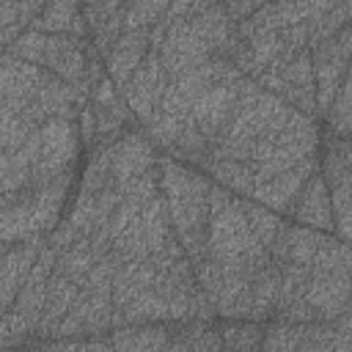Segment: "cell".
Segmentation results:
<instances>
[{
	"instance_id": "cell-1",
	"label": "cell",
	"mask_w": 352,
	"mask_h": 352,
	"mask_svg": "<svg viewBox=\"0 0 352 352\" xmlns=\"http://www.w3.org/2000/svg\"><path fill=\"white\" fill-rule=\"evenodd\" d=\"M212 184L214 182L201 168L184 165L168 154H157V187L168 206L179 245L192 264L206 256Z\"/></svg>"
},
{
	"instance_id": "cell-2",
	"label": "cell",
	"mask_w": 352,
	"mask_h": 352,
	"mask_svg": "<svg viewBox=\"0 0 352 352\" xmlns=\"http://www.w3.org/2000/svg\"><path fill=\"white\" fill-rule=\"evenodd\" d=\"M289 113H292V107L280 96L264 91L253 77H242L231 121H228L220 143L214 146L212 157L245 160L250 165L261 162L267 157L275 135L286 124Z\"/></svg>"
},
{
	"instance_id": "cell-3",
	"label": "cell",
	"mask_w": 352,
	"mask_h": 352,
	"mask_svg": "<svg viewBox=\"0 0 352 352\" xmlns=\"http://www.w3.org/2000/svg\"><path fill=\"white\" fill-rule=\"evenodd\" d=\"M206 256L217 261L223 270L256 272L267 258V248L250 231L239 195L226 190L223 184H212L209 192V228H206Z\"/></svg>"
},
{
	"instance_id": "cell-4",
	"label": "cell",
	"mask_w": 352,
	"mask_h": 352,
	"mask_svg": "<svg viewBox=\"0 0 352 352\" xmlns=\"http://www.w3.org/2000/svg\"><path fill=\"white\" fill-rule=\"evenodd\" d=\"M116 267H118V261L107 250L94 264L88 278L82 280L72 308L66 311V316L58 322V327L52 330V336L47 341L110 333V327H113V275H116Z\"/></svg>"
},
{
	"instance_id": "cell-5",
	"label": "cell",
	"mask_w": 352,
	"mask_h": 352,
	"mask_svg": "<svg viewBox=\"0 0 352 352\" xmlns=\"http://www.w3.org/2000/svg\"><path fill=\"white\" fill-rule=\"evenodd\" d=\"M261 349H311V352H352L349 311L330 322H264Z\"/></svg>"
},
{
	"instance_id": "cell-6",
	"label": "cell",
	"mask_w": 352,
	"mask_h": 352,
	"mask_svg": "<svg viewBox=\"0 0 352 352\" xmlns=\"http://www.w3.org/2000/svg\"><path fill=\"white\" fill-rule=\"evenodd\" d=\"M52 264H55V248H50L44 242L28 278H25V283L16 292V300L11 302V308L0 319V346L28 344L30 336L36 333V324H38V316L44 308L47 280L52 275Z\"/></svg>"
},
{
	"instance_id": "cell-7",
	"label": "cell",
	"mask_w": 352,
	"mask_h": 352,
	"mask_svg": "<svg viewBox=\"0 0 352 352\" xmlns=\"http://www.w3.org/2000/svg\"><path fill=\"white\" fill-rule=\"evenodd\" d=\"M80 154H82V140L77 129V116L47 118L38 126V154L28 187L47 184L63 173H77Z\"/></svg>"
},
{
	"instance_id": "cell-8",
	"label": "cell",
	"mask_w": 352,
	"mask_h": 352,
	"mask_svg": "<svg viewBox=\"0 0 352 352\" xmlns=\"http://www.w3.org/2000/svg\"><path fill=\"white\" fill-rule=\"evenodd\" d=\"M319 173L330 192L333 234L349 242V204H352V143L322 126L319 132Z\"/></svg>"
},
{
	"instance_id": "cell-9",
	"label": "cell",
	"mask_w": 352,
	"mask_h": 352,
	"mask_svg": "<svg viewBox=\"0 0 352 352\" xmlns=\"http://www.w3.org/2000/svg\"><path fill=\"white\" fill-rule=\"evenodd\" d=\"M319 132H322V121L316 116L300 113L292 107L286 124L280 126V132L275 135L267 157L261 162L253 165V182L270 179L297 162H302L305 157L319 151Z\"/></svg>"
},
{
	"instance_id": "cell-10",
	"label": "cell",
	"mask_w": 352,
	"mask_h": 352,
	"mask_svg": "<svg viewBox=\"0 0 352 352\" xmlns=\"http://www.w3.org/2000/svg\"><path fill=\"white\" fill-rule=\"evenodd\" d=\"M264 91L280 96L289 107L316 116V94H314V66H311V50H300L292 58H283L272 63L270 69L258 72L253 77Z\"/></svg>"
},
{
	"instance_id": "cell-11",
	"label": "cell",
	"mask_w": 352,
	"mask_h": 352,
	"mask_svg": "<svg viewBox=\"0 0 352 352\" xmlns=\"http://www.w3.org/2000/svg\"><path fill=\"white\" fill-rule=\"evenodd\" d=\"M228 77H242V72L231 63V60H223V58H209L206 63L179 74V77H170L165 91H162V102H160V113L165 116H173V118H184V113L190 110V104L214 82L220 80H228Z\"/></svg>"
},
{
	"instance_id": "cell-12",
	"label": "cell",
	"mask_w": 352,
	"mask_h": 352,
	"mask_svg": "<svg viewBox=\"0 0 352 352\" xmlns=\"http://www.w3.org/2000/svg\"><path fill=\"white\" fill-rule=\"evenodd\" d=\"M239 82H242V77H228V80L209 85L184 113V121L212 143V151L220 143V138L231 121V113H234V104L239 96Z\"/></svg>"
},
{
	"instance_id": "cell-13",
	"label": "cell",
	"mask_w": 352,
	"mask_h": 352,
	"mask_svg": "<svg viewBox=\"0 0 352 352\" xmlns=\"http://www.w3.org/2000/svg\"><path fill=\"white\" fill-rule=\"evenodd\" d=\"M311 66H314L316 118L322 121L341 77L349 72V25L341 28L336 36L311 47Z\"/></svg>"
},
{
	"instance_id": "cell-14",
	"label": "cell",
	"mask_w": 352,
	"mask_h": 352,
	"mask_svg": "<svg viewBox=\"0 0 352 352\" xmlns=\"http://www.w3.org/2000/svg\"><path fill=\"white\" fill-rule=\"evenodd\" d=\"M165 85H168V74L160 63V52L148 47L140 66L132 72V77L121 88V96H124L129 113L138 118V124L143 129L160 116V102H162Z\"/></svg>"
},
{
	"instance_id": "cell-15",
	"label": "cell",
	"mask_w": 352,
	"mask_h": 352,
	"mask_svg": "<svg viewBox=\"0 0 352 352\" xmlns=\"http://www.w3.org/2000/svg\"><path fill=\"white\" fill-rule=\"evenodd\" d=\"M157 168L154 143L143 129L129 126L110 143V182L124 192L135 179Z\"/></svg>"
},
{
	"instance_id": "cell-16",
	"label": "cell",
	"mask_w": 352,
	"mask_h": 352,
	"mask_svg": "<svg viewBox=\"0 0 352 352\" xmlns=\"http://www.w3.org/2000/svg\"><path fill=\"white\" fill-rule=\"evenodd\" d=\"M316 168H319V151L311 154V157H305L302 162H297V165H292V168H286V170L270 176V179L253 182V190H250V195H245V198H253V201H258L261 206H267V209H272V212H278L280 217L289 220V212H292V206H294V201H297L302 184L308 182V176H311Z\"/></svg>"
},
{
	"instance_id": "cell-17",
	"label": "cell",
	"mask_w": 352,
	"mask_h": 352,
	"mask_svg": "<svg viewBox=\"0 0 352 352\" xmlns=\"http://www.w3.org/2000/svg\"><path fill=\"white\" fill-rule=\"evenodd\" d=\"M44 239L38 217H36V198L30 187L3 192L0 201V250H8L14 245Z\"/></svg>"
},
{
	"instance_id": "cell-18",
	"label": "cell",
	"mask_w": 352,
	"mask_h": 352,
	"mask_svg": "<svg viewBox=\"0 0 352 352\" xmlns=\"http://www.w3.org/2000/svg\"><path fill=\"white\" fill-rule=\"evenodd\" d=\"M82 16L88 25L91 44H94L96 55L104 60L116 44V38L124 33L126 0H82Z\"/></svg>"
},
{
	"instance_id": "cell-19",
	"label": "cell",
	"mask_w": 352,
	"mask_h": 352,
	"mask_svg": "<svg viewBox=\"0 0 352 352\" xmlns=\"http://www.w3.org/2000/svg\"><path fill=\"white\" fill-rule=\"evenodd\" d=\"M41 74H44L41 66L3 52V58H0V102L25 110L38 91Z\"/></svg>"
},
{
	"instance_id": "cell-20",
	"label": "cell",
	"mask_w": 352,
	"mask_h": 352,
	"mask_svg": "<svg viewBox=\"0 0 352 352\" xmlns=\"http://www.w3.org/2000/svg\"><path fill=\"white\" fill-rule=\"evenodd\" d=\"M324 239V231H316V228H308L302 223H294V220H286L280 226V231L275 234V239L270 242L267 253L270 258L275 261H292V264H305L311 267L319 245Z\"/></svg>"
},
{
	"instance_id": "cell-21",
	"label": "cell",
	"mask_w": 352,
	"mask_h": 352,
	"mask_svg": "<svg viewBox=\"0 0 352 352\" xmlns=\"http://www.w3.org/2000/svg\"><path fill=\"white\" fill-rule=\"evenodd\" d=\"M289 220L294 223H302L308 228H316V231H324V234H333V209H330V192H327V184L319 173V168L308 176V182L302 184L292 212H289Z\"/></svg>"
},
{
	"instance_id": "cell-22",
	"label": "cell",
	"mask_w": 352,
	"mask_h": 352,
	"mask_svg": "<svg viewBox=\"0 0 352 352\" xmlns=\"http://www.w3.org/2000/svg\"><path fill=\"white\" fill-rule=\"evenodd\" d=\"M44 239H30L22 245H14L8 250H0V319L16 300L19 286L25 283Z\"/></svg>"
},
{
	"instance_id": "cell-23",
	"label": "cell",
	"mask_w": 352,
	"mask_h": 352,
	"mask_svg": "<svg viewBox=\"0 0 352 352\" xmlns=\"http://www.w3.org/2000/svg\"><path fill=\"white\" fill-rule=\"evenodd\" d=\"M77 292H80V286L74 283V280H69L66 275H60V272H55L52 270V275H50V280H47V292H44V308H41V316H38V324H36V333L30 336V346H41L50 336H52V330L58 327V322L66 316V311L72 308V302H74V297H77Z\"/></svg>"
},
{
	"instance_id": "cell-24",
	"label": "cell",
	"mask_w": 352,
	"mask_h": 352,
	"mask_svg": "<svg viewBox=\"0 0 352 352\" xmlns=\"http://www.w3.org/2000/svg\"><path fill=\"white\" fill-rule=\"evenodd\" d=\"M146 52H148V28H124V33L116 38L113 50L104 58V74L118 85V91L140 66Z\"/></svg>"
},
{
	"instance_id": "cell-25",
	"label": "cell",
	"mask_w": 352,
	"mask_h": 352,
	"mask_svg": "<svg viewBox=\"0 0 352 352\" xmlns=\"http://www.w3.org/2000/svg\"><path fill=\"white\" fill-rule=\"evenodd\" d=\"M30 28L41 33H69L77 38H91L82 16V0H47Z\"/></svg>"
},
{
	"instance_id": "cell-26",
	"label": "cell",
	"mask_w": 352,
	"mask_h": 352,
	"mask_svg": "<svg viewBox=\"0 0 352 352\" xmlns=\"http://www.w3.org/2000/svg\"><path fill=\"white\" fill-rule=\"evenodd\" d=\"M36 154H38V126L28 135L22 146L0 154V192H14L30 184Z\"/></svg>"
},
{
	"instance_id": "cell-27",
	"label": "cell",
	"mask_w": 352,
	"mask_h": 352,
	"mask_svg": "<svg viewBox=\"0 0 352 352\" xmlns=\"http://www.w3.org/2000/svg\"><path fill=\"white\" fill-rule=\"evenodd\" d=\"M280 294V264L275 258H267L250 280V319L253 322H270L278 305Z\"/></svg>"
},
{
	"instance_id": "cell-28",
	"label": "cell",
	"mask_w": 352,
	"mask_h": 352,
	"mask_svg": "<svg viewBox=\"0 0 352 352\" xmlns=\"http://www.w3.org/2000/svg\"><path fill=\"white\" fill-rule=\"evenodd\" d=\"M110 344L113 349H168L170 344V327L168 322H148V324H121L110 327Z\"/></svg>"
},
{
	"instance_id": "cell-29",
	"label": "cell",
	"mask_w": 352,
	"mask_h": 352,
	"mask_svg": "<svg viewBox=\"0 0 352 352\" xmlns=\"http://www.w3.org/2000/svg\"><path fill=\"white\" fill-rule=\"evenodd\" d=\"M170 327V344L168 349H223L220 327L217 322H204V319H184V322H168Z\"/></svg>"
},
{
	"instance_id": "cell-30",
	"label": "cell",
	"mask_w": 352,
	"mask_h": 352,
	"mask_svg": "<svg viewBox=\"0 0 352 352\" xmlns=\"http://www.w3.org/2000/svg\"><path fill=\"white\" fill-rule=\"evenodd\" d=\"M201 170L212 182L231 190L234 195H250V190H253V165L245 160H228V157H212L209 154L204 160Z\"/></svg>"
},
{
	"instance_id": "cell-31",
	"label": "cell",
	"mask_w": 352,
	"mask_h": 352,
	"mask_svg": "<svg viewBox=\"0 0 352 352\" xmlns=\"http://www.w3.org/2000/svg\"><path fill=\"white\" fill-rule=\"evenodd\" d=\"M102 256H104V253H99L88 236H85V239H74L72 245L55 250V264H52V270L60 272V275H66V278L74 280L77 286H82V280L88 278V272L94 270V264H96Z\"/></svg>"
},
{
	"instance_id": "cell-32",
	"label": "cell",
	"mask_w": 352,
	"mask_h": 352,
	"mask_svg": "<svg viewBox=\"0 0 352 352\" xmlns=\"http://www.w3.org/2000/svg\"><path fill=\"white\" fill-rule=\"evenodd\" d=\"M223 349H236V352H253L261 349L264 338V322L253 319H217Z\"/></svg>"
},
{
	"instance_id": "cell-33",
	"label": "cell",
	"mask_w": 352,
	"mask_h": 352,
	"mask_svg": "<svg viewBox=\"0 0 352 352\" xmlns=\"http://www.w3.org/2000/svg\"><path fill=\"white\" fill-rule=\"evenodd\" d=\"M349 94H352V80H349V72H346L341 77L330 104H327L324 118H322V126L330 129L338 138H349V132H352V99H349Z\"/></svg>"
},
{
	"instance_id": "cell-34",
	"label": "cell",
	"mask_w": 352,
	"mask_h": 352,
	"mask_svg": "<svg viewBox=\"0 0 352 352\" xmlns=\"http://www.w3.org/2000/svg\"><path fill=\"white\" fill-rule=\"evenodd\" d=\"M239 206H242V214H245L250 231L258 236V242L264 248H270V242L275 239V234L280 231V226L286 223V217H280L278 212H272V209H267L258 201L245 198V195H239Z\"/></svg>"
},
{
	"instance_id": "cell-35",
	"label": "cell",
	"mask_w": 352,
	"mask_h": 352,
	"mask_svg": "<svg viewBox=\"0 0 352 352\" xmlns=\"http://www.w3.org/2000/svg\"><path fill=\"white\" fill-rule=\"evenodd\" d=\"M33 129L36 124L25 116V110L0 102V154L22 146Z\"/></svg>"
},
{
	"instance_id": "cell-36",
	"label": "cell",
	"mask_w": 352,
	"mask_h": 352,
	"mask_svg": "<svg viewBox=\"0 0 352 352\" xmlns=\"http://www.w3.org/2000/svg\"><path fill=\"white\" fill-rule=\"evenodd\" d=\"M170 0H126V19L124 28H151L162 19Z\"/></svg>"
},
{
	"instance_id": "cell-37",
	"label": "cell",
	"mask_w": 352,
	"mask_h": 352,
	"mask_svg": "<svg viewBox=\"0 0 352 352\" xmlns=\"http://www.w3.org/2000/svg\"><path fill=\"white\" fill-rule=\"evenodd\" d=\"M338 3H344V0H294V6H297V11H300L302 22H311V19L322 16V14H327V11H330L333 6H338Z\"/></svg>"
},
{
	"instance_id": "cell-38",
	"label": "cell",
	"mask_w": 352,
	"mask_h": 352,
	"mask_svg": "<svg viewBox=\"0 0 352 352\" xmlns=\"http://www.w3.org/2000/svg\"><path fill=\"white\" fill-rule=\"evenodd\" d=\"M0 58H3V50H0Z\"/></svg>"
}]
</instances>
